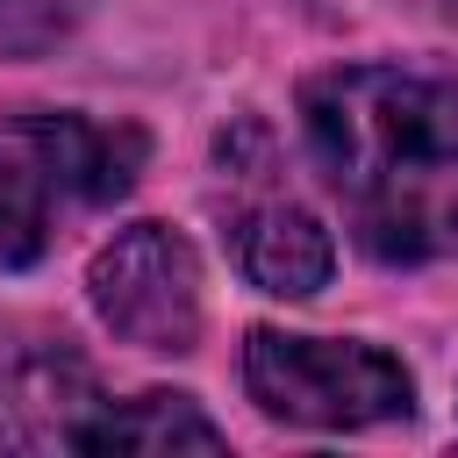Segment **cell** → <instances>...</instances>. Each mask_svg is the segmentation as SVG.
Wrapping results in <instances>:
<instances>
[{"label":"cell","instance_id":"277c9868","mask_svg":"<svg viewBox=\"0 0 458 458\" xmlns=\"http://www.w3.org/2000/svg\"><path fill=\"white\" fill-rule=\"evenodd\" d=\"M72 193L64 114L0 122V265H36L50 243V200Z\"/></svg>","mask_w":458,"mask_h":458},{"label":"cell","instance_id":"8992f818","mask_svg":"<svg viewBox=\"0 0 458 458\" xmlns=\"http://www.w3.org/2000/svg\"><path fill=\"white\" fill-rule=\"evenodd\" d=\"M236 265H243L250 286H265V293H279V301H301V293L329 286L336 250H329V229H322L308 208L265 200V208H250V215L236 222Z\"/></svg>","mask_w":458,"mask_h":458},{"label":"cell","instance_id":"5b68a950","mask_svg":"<svg viewBox=\"0 0 458 458\" xmlns=\"http://www.w3.org/2000/svg\"><path fill=\"white\" fill-rule=\"evenodd\" d=\"M93 408V372L64 351H36L0 379V444H86Z\"/></svg>","mask_w":458,"mask_h":458},{"label":"cell","instance_id":"6da1fadb","mask_svg":"<svg viewBox=\"0 0 458 458\" xmlns=\"http://www.w3.org/2000/svg\"><path fill=\"white\" fill-rule=\"evenodd\" d=\"M308 143L372 258H458V86L394 64H344L301 93Z\"/></svg>","mask_w":458,"mask_h":458},{"label":"cell","instance_id":"52a82bcc","mask_svg":"<svg viewBox=\"0 0 458 458\" xmlns=\"http://www.w3.org/2000/svg\"><path fill=\"white\" fill-rule=\"evenodd\" d=\"M79 451H222V429L186 394H136L129 408H100Z\"/></svg>","mask_w":458,"mask_h":458},{"label":"cell","instance_id":"7a4b0ae2","mask_svg":"<svg viewBox=\"0 0 458 458\" xmlns=\"http://www.w3.org/2000/svg\"><path fill=\"white\" fill-rule=\"evenodd\" d=\"M243 379L265 415L301 422V429H365V422H394L415 408V379L401 372V358H386L372 344L250 329Z\"/></svg>","mask_w":458,"mask_h":458},{"label":"cell","instance_id":"3957f363","mask_svg":"<svg viewBox=\"0 0 458 458\" xmlns=\"http://www.w3.org/2000/svg\"><path fill=\"white\" fill-rule=\"evenodd\" d=\"M93 308L100 322L122 336V344H143V351H193L200 336V258L179 229L165 222H136L122 229L93 272Z\"/></svg>","mask_w":458,"mask_h":458}]
</instances>
